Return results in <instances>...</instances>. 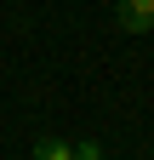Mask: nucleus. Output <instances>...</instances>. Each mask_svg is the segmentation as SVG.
Here are the masks:
<instances>
[{"label": "nucleus", "instance_id": "obj_3", "mask_svg": "<svg viewBox=\"0 0 154 160\" xmlns=\"http://www.w3.org/2000/svg\"><path fill=\"white\" fill-rule=\"evenodd\" d=\"M74 160H103V143H97V137H86V143H74Z\"/></svg>", "mask_w": 154, "mask_h": 160}, {"label": "nucleus", "instance_id": "obj_1", "mask_svg": "<svg viewBox=\"0 0 154 160\" xmlns=\"http://www.w3.org/2000/svg\"><path fill=\"white\" fill-rule=\"evenodd\" d=\"M114 12H120V29L126 34H148L154 29V0H120Z\"/></svg>", "mask_w": 154, "mask_h": 160}, {"label": "nucleus", "instance_id": "obj_2", "mask_svg": "<svg viewBox=\"0 0 154 160\" xmlns=\"http://www.w3.org/2000/svg\"><path fill=\"white\" fill-rule=\"evenodd\" d=\"M34 160H74V143H63V137H40V143H34Z\"/></svg>", "mask_w": 154, "mask_h": 160}]
</instances>
